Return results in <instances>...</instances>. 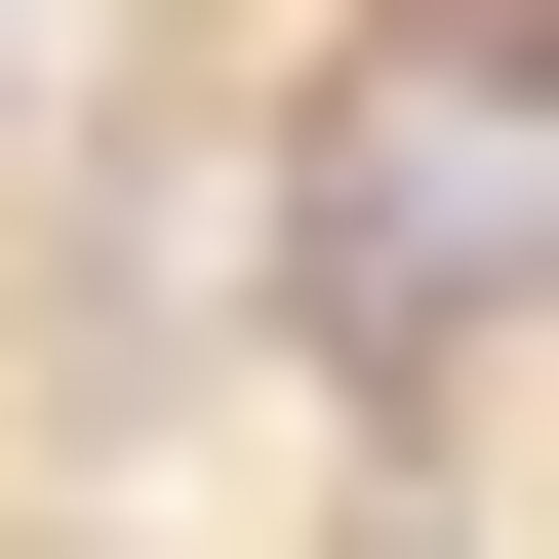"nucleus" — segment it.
Returning <instances> with one entry per match:
<instances>
[{
	"instance_id": "obj_1",
	"label": "nucleus",
	"mask_w": 559,
	"mask_h": 559,
	"mask_svg": "<svg viewBox=\"0 0 559 559\" xmlns=\"http://www.w3.org/2000/svg\"><path fill=\"white\" fill-rule=\"evenodd\" d=\"M520 240H559V120H440V160L360 120V200H320V280H360V320H479Z\"/></svg>"
},
{
	"instance_id": "obj_2",
	"label": "nucleus",
	"mask_w": 559,
	"mask_h": 559,
	"mask_svg": "<svg viewBox=\"0 0 559 559\" xmlns=\"http://www.w3.org/2000/svg\"><path fill=\"white\" fill-rule=\"evenodd\" d=\"M0 120H40V0H0Z\"/></svg>"
}]
</instances>
